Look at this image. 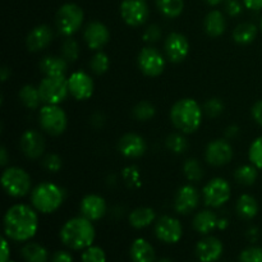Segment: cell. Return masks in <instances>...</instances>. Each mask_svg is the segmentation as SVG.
Listing matches in <instances>:
<instances>
[{
  "mask_svg": "<svg viewBox=\"0 0 262 262\" xmlns=\"http://www.w3.org/2000/svg\"><path fill=\"white\" fill-rule=\"evenodd\" d=\"M248 158H250V161L256 168L262 169V136L256 138L251 143L250 151H248Z\"/></svg>",
  "mask_w": 262,
  "mask_h": 262,
  "instance_id": "cell-41",
  "label": "cell"
},
{
  "mask_svg": "<svg viewBox=\"0 0 262 262\" xmlns=\"http://www.w3.org/2000/svg\"><path fill=\"white\" fill-rule=\"evenodd\" d=\"M43 168L46 169L50 173H56L61 169L63 166V161H61V158L58 155V154H48V155L43 158L42 160Z\"/></svg>",
  "mask_w": 262,
  "mask_h": 262,
  "instance_id": "cell-43",
  "label": "cell"
},
{
  "mask_svg": "<svg viewBox=\"0 0 262 262\" xmlns=\"http://www.w3.org/2000/svg\"><path fill=\"white\" fill-rule=\"evenodd\" d=\"M155 216V211L151 207H138L130 212L128 220H129L130 227L135 229H142L152 224Z\"/></svg>",
  "mask_w": 262,
  "mask_h": 262,
  "instance_id": "cell-27",
  "label": "cell"
},
{
  "mask_svg": "<svg viewBox=\"0 0 262 262\" xmlns=\"http://www.w3.org/2000/svg\"><path fill=\"white\" fill-rule=\"evenodd\" d=\"M96 232L91 220L84 216L69 219L60 230V239L68 248L74 251L86 250L94 243Z\"/></svg>",
  "mask_w": 262,
  "mask_h": 262,
  "instance_id": "cell-2",
  "label": "cell"
},
{
  "mask_svg": "<svg viewBox=\"0 0 262 262\" xmlns=\"http://www.w3.org/2000/svg\"><path fill=\"white\" fill-rule=\"evenodd\" d=\"M235 181L242 186H252L257 179V168L255 165H242L235 170Z\"/></svg>",
  "mask_w": 262,
  "mask_h": 262,
  "instance_id": "cell-33",
  "label": "cell"
},
{
  "mask_svg": "<svg viewBox=\"0 0 262 262\" xmlns=\"http://www.w3.org/2000/svg\"><path fill=\"white\" fill-rule=\"evenodd\" d=\"M19 146L26 158L36 160L40 159L45 151V138L38 130L28 129L20 136Z\"/></svg>",
  "mask_w": 262,
  "mask_h": 262,
  "instance_id": "cell-15",
  "label": "cell"
},
{
  "mask_svg": "<svg viewBox=\"0 0 262 262\" xmlns=\"http://www.w3.org/2000/svg\"><path fill=\"white\" fill-rule=\"evenodd\" d=\"M166 58L171 63H181L187 58L189 51V42L184 35L179 32H171L164 43Z\"/></svg>",
  "mask_w": 262,
  "mask_h": 262,
  "instance_id": "cell-14",
  "label": "cell"
},
{
  "mask_svg": "<svg viewBox=\"0 0 262 262\" xmlns=\"http://www.w3.org/2000/svg\"><path fill=\"white\" fill-rule=\"evenodd\" d=\"M204 110L193 99H181L171 106L170 120L174 127L184 135L194 133L202 122Z\"/></svg>",
  "mask_w": 262,
  "mask_h": 262,
  "instance_id": "cell-3",
  "label": "cell"
},
{
  "mask_svg": "<svg viewBox=\"0 0 262 262\" xmlns=\"http://www.w3.org/2000/svg\"><path fill=\"white\" fill-rule=\"evenodd\" d=\"M110 67V59L104 51H97L90 61V68L95 74H104L106 73Z\"/></svg>",
  "mask_w": 262,
  "mask_h": 262,
  "instance_id": "cell-38",
  "label": "cell"
},
{
  "mask_svg": "<svg viewBox=\"0 0 262 262\" xmlns=\"http://www.w3.org/2000/svg\"><path fill=\"white\" fill-rule=\"evenodd\" d=\"M156 109L150 101H140L132 110V115L138 122H147L155 117Z\"/></svg>",
  "mask_w": 262,
  "mask_h": 262,
  "instance_id": "cell-35",
  "label": "cell"
},
{
  "mask_svg": "<svg viewBox=\"0 0 262 262\" xmlns=\"http://www.w3.org/2000/svg\"><path fill=\"white\" fill-rule=\"evenodd\" d=\"M183 173L188 181L200 182L204 177V169L197 159H188L183 164Z\"/></svg>",
  "mask_w": 262,
  "mask_h": 262,
  "instance_id": "cell-36",
  "label": "cell"
},
{
  "mask_svg": "<svg viewBox=\"0 0 262 262\" xmlns=\"http://www.w3.org/2000/svg\"><path fill=\"white\" fill-rule=\"evenodd\" d=\"M118 150L124 158H141L147 150V145L143 137L137 133H125L118 141Z\"/></svg>",
  "mask_w": 262,
  "mask_h": 262,
  "instance_id": "cell-19",
  "label": "cell"
},
{
  "mask_svg": "<svg viewBox=\"0 0 262 262\" xmlns=\"http://www.w3.org/2000/svg\"><path fill=\"white\" fill-rule=\"evenodd\" d=\"M69 92L76 100L83 101L90 99L94 94V81L91 77L84 72H74L68 78Z\"/></svg>",
  "mask_w": 262,
  "mask_h": 262,
  "instance_id": "cell-16",
  "label": "cell"
},
{
  "mask_svg": "<svg viewBox=\"0 0 262 262\" xmlns=\"http://www.w3.org/2000/svg\"><path fill=\"white\" fill-rule=\"evenodd\" d=\"M227 227H228V220L219 219V222H217V228H219V229H225Z\"/></svg>",
  "mask_w": 262,
  "mask_h": 262,
  "instance_id": "cell-55",
  "label": "cell"
},
{
  "mask_svg": "<svg viewBox=\"0 0 262 262\" xmlns=\"http://www.w3.org/2000/svg\"><path fill=\"white\" fill-rule=\"evenodd\" d=\"M83 38L86 45L91 50L99 51L109 41L110 32L104 23L99 22V20H94V22H90L84 28Z\"/></svg>",
  "mask_w": 262,
  "mask_h": 262,
  "instance_id": "cell-18",
  "label": "cell"
},
{
  "mask_svg": "<svg viewBox=\"0 0 262 262\" xmlns=\"http://www.w3.org/2000/svg\"><path fill=\"white\" fill-rule=\"evenodd\" d=\"M204 2H206L207 4H210V5H217V4H220V3L224 2V0H204Z\"/></svg>",
  "mask_w": 262,
  "mask_h": 262,
  "instance_id": "cell-56",
  "label": "cell"
},
{
  "mask_svg": "<svg viewBox=\"0 0 262 262\" xmlns=\"http://www.w3.org/2000/svg\"><path fill=\"white\" fill-rule=\"evenodd\" d=\"M38 229V217L35 210L18 204L8 209L4 216V233L14 242H27Z\"/></svg>",
  "mask_w": 262,
  "mask_h": 262,
  "instance_id": "cell-1",
  "label": "cell"
},
{
  "mask_svg": "<svg viewBox=\"0 0 262 262\" xmlns=\"http://www.w3.org/2000/svg\"><path fill=\"white\" fill-rule=\"evenodd\" d=\"M239 262H262V248L252 246L243 250L239 255Z\"/></svg>",
  "mask_w": 262,
  "mask_h": 262,
  "instance_id": "cell-42",
  "label": "cell"
},
{
  "mask_svg": "<svg viewBox=\"0 0 262 262\" xmlns=\"http://www.w3.org/2000/svg\"><path fill=\"white\" fill-rule=\"evenodd\" d=\"M224 246L215 237H205L196 246V256L201 262H216L222 257Z\"/></svg>",
  "mask_w": 262,
  "mask_h": 262,
  "instance_id": "cell-20",
  "label": "cell"
},
{
  "mask_svg": "<svg viewBox=\"0 0 262 262\" xmlns=\"http://www.w3.org/2000/svg\"><path fill=\"white\" fill-rule=\"evenodd\" d=\"M82 262H106L105 251L99 246H90L82 253Z\"/></svg>",
  "mask_w": 262,
  "mask_h": 262,
  "instance_id": "cell-39",
  "label": "cell"
},
{
  "mask_svg": "<svg viewBox=\"0 0 262 262\" xmlns=\"http://www.w3.org/2000/svg\"><path fill=\"white\" fill-rule=\"evenodd\" d=\"M237 214L242 219L251 220L257 215L258 212V204L257 200L251 194H242L237 201Z\"/></svg>",
  "mask_w": 262,
  "mask_h": 262,
  "instance_id": "cell-29",
  "label": "cell"
},
{
  "mask_svg": "<svg viewBox=\"0 0 262 262\" xmlns=\"http://www.w3.org/2000/svg\"><path fill=\"white\" fill-rule=\"evenodd\" d=\"M120 17L130 27L143 26L148 19L150 9L146 0H123L120 3Z\"/></svg>",
  "mask_w": 262,
  "mask_h": 262,
  "instance_id": "cell-9",
  "label": "cell"
},
{
  "mask_svg": "<svg viewBox=\"0 0 262 262\" xmlns=\"http://www.w3.org/2000/svg\"><path fill=\"white\" fill-rule=\"evenodd\" d=\"M159 262H173V261H171L170 258H168V257H164V258H160Z\"/></svg>",
  "mask_w": 262,
  "mask_h": 262,
  "instance_id": "cell-57",
  "label": "cell"
},
{
  "mask_svg": "<svg viewBox=\"0 0 262 262\" xmlns=\"http://www.w3.org/2000/svg\"><path fill=\"white\" fill-rule=\"evenodd\" d=\"M159 12L168 18H177L183 13L184 0H156Z\"/></svg>",
  "mask_w": 262,
  "mask_h": 262,
  "instance_id": "cell-32",
  "label": "cell"
},
{
  "mask_svg": "<svg viewBox=\"0 0 262 262\" xmlns=\"http://www.w3.org/2000/svg\"><path fill=\"white\" fill-rule=\"evenodd\" d=\"M81 214L91 222L100 220L106 214V202L99 194H87L81 201Z\"/></svg>",
  "mask_w": 262,
  "mask_h": 262,
  "instance_id": "cell-22",
  "label": "cell"
},
{
  "mask_svg": "<svg viewBox=\"0 0 262 262\" xmlns=\"http://www.w3.org/2000/svg\"><path fill=\"white\" fill-rule=\"evenodd\" d=\"M68 69V61L63 56L48 55L40 61V71L45 77H60L64 76Z\"/></svg>",
  "mask_w": 262,
  "mask_h": 262,
  "instance_id": "cell-23",
  "label": "cell"
},
{
  "mask_svg": "<svg viewBox=\"0 0 262 262\" xmlns=\"http://www.w3.org/2000/svg\"><path fill=\"white\" fill-rule=\"evenodd\" d=\"M204 28L206 33L211 37H219L225 32L227 28V20L224 14L220 10H211L207 13L204 20Z\"/></svg>",
  "mask_w": 262,
  "mask_h": 262,
  "instance_id": "cell-25",
  "label": "cell"
},
{
  "mask_svg": "<svg viewBox=\"0 0 262 262\" xmlns=\"http://www.w3.org/2000/svg\"><path fill=\"white\" fill-rule=\"evenodd\" d=\"M91 124L96 128H100L101 125H104V115L101 113H95V114H92Z\"/></svg>",
  "mask_w": 262,
  "mask_h": 262,
  "instance_id": "cell-51",
  "label": "cell"
},
{
  "mask_svg": "<svg viewBox=\"0 0 262 262\" xmlns=\"http://www.w3.org/2000/svg\"><path fill=\"white\" fill-rule=\"evenodd\" d=\"M199 191L191 184L181 187L174 199V209L178 214L188 215L199 206Z\"/></svg>",
  "mask_w": 262,
  "mask_h": 262,
  "instance_id": "cell-17",
  "label": "cell"
},
{
  "mask_svg": "<svg viewBox=\"0 0 262 262\" xmlns=\"http://www.w3.org/2000/svg\"><path fill=\"white\" fill-rule=\"evenodd\" d=\"M61 56L68 63H74L79 56V45L74 38L67 37L60 46Z\"/></svg>",
  "mask_w": 262,
  "mask_h": 262,
  "instance_id": "cell-37",
  "label": "cell"
},
{
  "mask_svg": "<svg viewBox=\"0 0 262 262\" xmlns=\"http://www.w3.org/2000/svg\"><path fill=\"white\" fill-rule=\"evenodd\" d=\"M251 113H252L253 119H255L256 122H257L262 127V100H260V101H257L255 105H253Z\"/></svg>",
  "mask_w": 262,
  "mask_h": 262,
  "instance_id": "cell-47",
  "label": "cell"
},
{
  "mask_svg": "<svg viewBox=\"0 0 262 262\" xmlns=\"http://www.w3.org/2000/svg\"><path fill=\"white\" fill-rule=\"evenodd\" d=\"M142 37L146 42H150V43L158 42V41L161 38V28L159 27L158 25L148 26V27L145 30V32H143Z\"/></svg>",
  "mask_w": 262,
  "mask_h": 262,
  "instance_id": "cell-44",
  "label": "cell"
},
{
  "mask_svg": "<svg viewBox=\"0 0 262 262\" xmlns=\"http://www.w3.org/2000/svg\"><path fill=\"white\" fill-rule=\"evenodd\" d=\"M124 177L128 182H137L140 174H138L137 169H136L135 166H130V168L125 169L124 170Z\"/></svg>",
  "mask_w": 262,
  "mask_h": 262,
  "instance_id": "cell-49",
  "label": "cell"
},
{
  "mask_svg": "<svg viewBox=\"0 0 262 262\" xmlns=\"http://www.w3.org/2000/svg\"><path fill=\"white\" fill-rule=\"evenodd\" d=\"M140 71L148 77H159L165 69V59L158 49L152 46L141 49L137 56Z\"/></svg>",
  "mask_w": 262,
  "mask_h": 262,
  "instance_id": "cell-11",
  "label": "cell"
},
{
  "mask_svg": "<svg viewBox=\"0 0 262 262\" xmlns=\"http://www.w3.org/2000/svg\"><path fill=\"white\" fill-rule=\"evenodd\" d=\"M232 194L229 183L223 178H214L207 182L202 189V197L206 206L220 207L227 204Z\"/></svg>",
  "mask_w": 262,
  "mask_h": 262,
  "instance_id": "cell-10",
  "label": "cell"
},
{
  "mask_svg": "<svg viewBox=\"0 0 262 262\" xmlns=\"http://www.w3.org/2000/svg\"><path fill=\"white\" fill-rule=\"evenodd\" d=\"M38 123L42 130L50 136H60L68 125L66 112L58 105H45L38 112Z\"/></svg>",
  "mask_w": 262,
  "mask_h": 262,
  "instance_id": "cell-8",
  "label": "cell"
},
{
  "mask_svg": "<svg viewBox=\"0 0 262 262\" xmlns=\"http://www.w3.org/2000/svg\"><path fill=\"white\" fill-rule=\"evenodd\" d=\"M50 262H73V257L67 251H56L51 257Z\"/></svg>",
  "mask_w": 262,
  "mask_h": 262,
  "instance_id": "cell-46",
  "label": "cell"
},
{
  "mask_svg": "<svg viewBox=\"0 0 262 262\" xmlns=\"http://www.w3.org/2000/svg\"><path fill=\"white\" fill-rule=\"evenodd\" d=\"M224 133L228 138H234L238 135V127L237 125H230V127L225 129Z\"/></svg>",
  "mask_w": 262,
  "mask_h": 262,
  "instance_id": "cell-53",
  "label": "cell"
},
{
  "mask_svg": "<svg viewBox=\"0 0 262 262\" xmlns=\"http://www.w3.org/2000/svg\"><path fill=\"white\" fill-rule=\"evenodd\" d=\"M130 258L133 262H155V250L143 238H137L130 246Z\"/></svg>",
  "mask_w": 262,
  "mask_h": 262,
  "instance_id": "cell-24",
  "label": "cell"
},
{
  "mask_svg": "<svg viewBox=\"0 0 262 262\" xmlns=\"http://www.w3.org/2000/svg\"><path fill=\"white\" fill-rule=\"evenodd\" d=\"M165 145L169 151L177 154V155H181V154L186 152L187 148H188V141L181 133H170L166 137Z\"/></svg>",
  "mask_w": 262,
  "mask_h": 262,
  "instance_id": "cell-34",
  "label": "cell"
},
{
  "mask_svg": "<svg viewBox=\"0 0 262 262\" xmlns=\"http://www.w3.org/2000/svg\"><path fill=\"white\" fill-rule=\"evenodd\" d=\"M205 159L212 166L227 165L233 159V147L224 138L214 140L205 150Z\"/></svg>",
  "mask_w": 262,
  "mask_h": 262,
  "instance_id": "cell-13",
  "label": "cell"
},
{
  "mask_svg": "<svg viewBox=\"0 0 262 262\" xmlns=\"http://www.w3.org/2000/svg\"><path fill=\"white\" fill-rule=\"evenodd\" d=\"M256 36H257V27L250 22L239 23L233 30V40L239 45H248L255 40Z\"/></svg>",
  "mask_w": 262,
  "mask_h": 262,
  "instance_id": "cell-30",
  "label": "cell"
},
{
  "mask_svg": "<svg viewBox=\"0 0 262 262\" xmlns=\"http://www.w3.org/2000/svg\"><path fill=\"white\" fill-rule=\"evenodd\" d=\"M154 230H155L156 238L168 245L178 243L183 235V228H182L181 222L176 217L168 216V215L159 217L158 222L155 223Z\"/></svg>",
  "mask_w": 262,
  "mask_h": 262,
  "instance_id": "cell-12",
  "label": "cell"
},
{
  "mask_svg": "<svg viewBox=\"0 0 262 262\" xmlns=\"http://www.w3.org/2000/svg\"><path fill=\"white\" fill-rule=\"evenodd\" d=\"M202 110H204V113L207 117L216 118L224 112V102L220 99H217V97H212V99H209L205 102Z\"/></svg>",
  "mask_w": 262,
  "mask_h": 262,
  "instance_id": "cell-40",
  "label": "cell"
},
{
  "mask_svg": "<svg viewBox=\"0 0 262 262\" xmlns=\"http://www.w3.org/2000/svg\"><path fill=\"white\" fill-rule=\"evenodd\" d=\"M261 30H262V19H261Z\"/></svg>",
  "mask_w": 262,
  "mask_h": 262,
  "instance_id": "cell-58",
  "label": "cell"
},
{
  "mask_svg": "<svg viewBox=\"0 0 262 262\" xmlns=\"http://www.w3.org/2000/svg\"><path fill=\"white\" fill-rule=\"evenodd\" d=\"M54 37L53 30L48 25H38L28 32L26 37V46L32 53L43 50L51 43Z\"/></svg>",
  "mask_w": 262,
  "mask_h": 262,
  "instance_id": "cell-21",
  "label": "cell"
},
{
  "mask_svg": "<svg viewBox=\"0 0 262 262\" xmlns=\"http://www.w3.org/2000/svg\"><path fill=\"white\" fill-rule=\"evenodd\" d=\"M20 102L25 105L27 109L35 110L40 106V104L42 102V99H41L40 91H38V87L32 86V84H26L20 89L19 94Z\"/></svg>",
  "mask_w": 262,
  "mask_h": 262,
  "instance_id": "cell-31",
  "label": "cell"
},
{
  "mask_svg": "<svg viewBox=\"0 0 262 262\" xmlns=\"http://www.w3.org/2000/svg\"><path fill=\"white\" fill-rule=\"evenodd\" d=\"M63 201V189L51 182H42L37 184L31 193L32 206L42 214H53L61 206Z\"/></svg>",
  "mask_w": 262,
  "mask_h": 262,
  "instance_id": "cell-4",
  "label": "cell"
},
{
  "mask_svg": "<svg viewBox=\"0 0 262 262\" xmlns=\"http://www.w3.org/2000/svg\"><path fill=\"white\" fill-rule=\"evenodd\" d=\"M84 13L79 5L74 3H67L61 5L55 15V25L58 32L66 37H71L78 32L83 23Z\"/></svg>",
  "mask_w": 262,
  "mask_h": 262,
  "instance_id": "cell-5",
  "label": "cell"
},
{
  "mask_svg": "<svg viewBox=\"0 0 262 262\" xmlns=\"http://www.w3.org/2000/svg\"><path fill=\"white\" fill-rule=\"evenodd\" d=\"M217 222H219V217L214 211L202 210V211L197 212L196 216L193 217V228L200 234L206 235L211 233L215 228H217Z\"/></svg>",
  "mask_w": 262,
  "mask_h": 262,
  "instance_id": "cell-26",
  "label": "cell"
},
{
  "mask_svg": "<svg viewBox=\"0 0 262 262\" xmlns=\"http://www.w3.org/2000/svg\"><path fill=\"white\" fill-rule=\"evenodd\" d=\"M2 186L7 194L19 199L31 191V177L22 168L10 166L3 171Z\"/></svg>",
  "mask_w": 262,
  "mask_h": 262,
  "instance_id": "cell-6",
  "label": "cell"
},
{
  "mask_svg": "<svg viewBox=\"0 0 262 262\" xmlns=\"http://www.w3.org/2000/svg\"><path fill=\"white\" fill-rule=\"evenodd\" d=\"M0 74H2V81L5 82L10 77V69L8 67H3L2 71H0Z\"/></svg>",
  "mask_w": 262,
  "mask_h": 262,
  "instance_id": "cell-54",
  "label": "cell"
},
{
  "mask_svg": "<svg viewBox=\"0 0 262 262\" xmlns=\"http://www.w3.org/2000/svg\"><path fill=\"white\" fill-rule=\"evenodd\" d=\"M23 260L26 262H48L49 261V252L40 243L30 242L26 243L20 250Z\"/></svg>",
  "mask_w": 262,
  "mask_h": 262,
  "instance_id": "cell-28",
  "label": "cell"
},
{
  "mask_svg": "<svg viewBox=\"0 0 262 262\" xmlns=\"http://www.w3.org/2000/svg\"><path fill=\"white\" fill-rule=\"evenodd\" d=\"M41 99L45 105H59L68 97V78L60 77H45L38 84Z\"/></svg>",
  "mask_w": 262,
  "mask_h": 262,
  "instance_id": "cell-7",
  "label": "cell"
},
{
  "mask_svg": "<svg viewBox=\"0 0 262 262\" xmlns=\"http://www.w3.org/2000/svg\"><path fill=\"white\" fill-rule=\"evenodd\" d=\"M9 161V158H8V152H7V148L2 147L0 148V165L5 166Z\"/></svg>",
  "mask_w": 262,
  "mask_h": 262,
  "instance_id": "cell-52",
  "label": "cell"
},
{
  "mask_svg": "<svg viewBox=\"0 0 262 262\" xmlns=\"http://www.w3.org/2000/svg\"><path fill=\"white\" fill-rule=\"evenodd\" d=\"M243 2L241 3L239 0H225L224 9L228 15L230 17H238L243 10Z\"/></svg>",
  "mask_w": 262,
  "mask_h": 262,
  "instance_id": "cell-45",
  "label": "cell"
},
{
  "mask_svg": "<svg viewBox=\"0 0 262 262\" xmlns=\"http://www.w3.org/2000/svg\"><path fill=\"white\" fill-rule=\"evenodd\" d=\"M10 261V248L8 245V241L5 238L2 239V260L0 262H9Z\"/></svg>",
  "mask_w": 262,
  "mask_h": 262,
  "instance_id": "cell-48",
  "label": "cell"
},
{
  "mask_svg": "<svg viewBox=\"0 0 262 262\" xmlns=\"http://www.w3.org/2000/svg\"><path fill=\"white\" fill-rule=\"evenodd\" d=\"M245 7L250 10H261L262 0H242Z\"/></svg>",
  "mask_w": 262,
  "mask_h": 262,
  "instance_id": "cell-50",
  "label": "cell"
}]
</instances>
